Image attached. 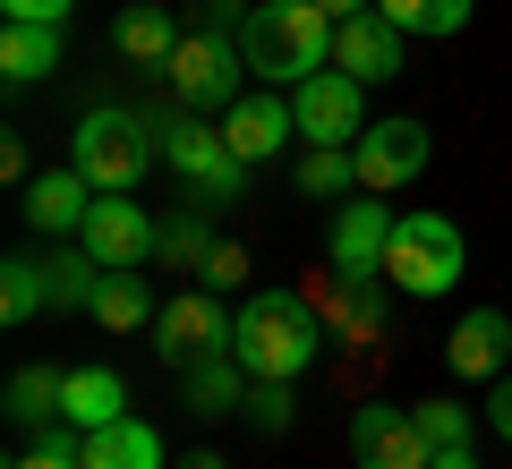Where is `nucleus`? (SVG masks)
<instances>
[{
    "mask_svg": "<svg viewBox=\"0 0 512 469\" xmlns=\"http://www.w3.org/2000/svg\"><path fill=\"white\" fill-rule=\"evenodd\" d=\"M180 469H231L222 452H180Z\"/></svg>",
    "mask_w": 512,
    "mask_h": 469,
    "instance_id": "nucleus-40",
    "label": "nucleus"
},
{
    "mask_svg": "<svg viewBox=\"0 0 512 469\" xmlns=\"http://www.w3.org/2000/svg\"><path fill=\"white\" fill-rule=\"evenodd\" d=\"M427 469H478V452H470V444H461V452H436Z\"/></svg>",
    "mask_w": 512,
    "mask_h": 469,
    "instance_id": "nucleus-39",
    "label": "nucleus"
},
{
    "mask_svg": "<svg viewBox=\"0 0 512 469\" xmlns=\"http://www.w3.org/2000/svg\"><path fill=\"white\" fill-rule=\"evenodd\" d=\"M333 69H350L359 86H384V77H402V26L359 9V18L333 26Z\"/></svg>",
    "mask_w": 512,
    "mask_h": 469,
    "instance_id": "nucleus-12",
    "label": "nucleus"
},
{
    "mask_svg": "<svg viewBox=\"0 0 512 469\" xmlns=\"http://www.w3.org/2000/svg\"><path fill=\"white\" fill-rule=\"evenodd\" d=\"M316 350H325V325H316V307L299 290H256L231 325V359L256 384H299L316 367Z\"/></svg>",
    "mask_w": 512,
    "mask_h": 469,
    "instance_id": "nucleus-1",
    "label": "nucleus"
},
{
    "mask_svg": "<svg viewBox=\"0 0 512 469\" xmlns=\"http://www.w3.org/2000/svg\"><path fill=\"white\" fill-rule=\"evenodd\" d=\"M222 137H231V154L256 171V163H274L282 145L299 137V111H291V103H274V94H239L231 120H222Z\"/></svg>",
    "mask_w": 512,
    "mask_h": 469,
    "instance_id": "nucleus-15",
    "label": "nucleus"
},
{
    "mask_svg": "<svg viewBox=\"0 0 512 469\" xmlns=\"http://www.w3.org/2000/svg\"><path fill=\"white\" fill-rule=\"evenodd\" d=\"M94 197H103V188H94L77 163H60V171H35V180H26V205H18V214H26V231H43V239H60V231L77 239V222H86Z\"/></svg>",
    "mask_w": 512,
    "mask_h": 469,
    "instance_id": "nucleus-13",
    "label": "nucleus"
},
{
    "mask_svg": "<svg viewBox=\"0 0 512 469\" xmlns=\"http://www.w3.org/2000/svg\"><path fill=\"white\" fill-rule=\"evenodd\" d=\"M427 128L419 120H367L359 128V145H350V163H359V188L367 197H384V188H410L427 171Z\"/></svg>",
    "mask_w": 512,
    "mask_h": 469,
    "instance_id": "nucleus-9",
    "label": "nucleus"
},
{
    "mask_svg": "<svg viewBox=\"0 0 512 469\" xmlns=\"http://www.w3.org/2000/svg\"><path fill=\"white\" fill-rule=\"evenodd\" d=\"M111 43H120V60H137V69H163V60L180 52V18L154 9V0H137V9L111 26Z\"/></svg>",
    "mask_w": 512,
    "mask_h": 469,
    "instance_id": "nucleus-21",
    "label": "nucleus"
},
{
    "mask_svg": "<svg viewBox=\"0 0 512 469\" xmlns=\"http://www.w3.org/2000/svg\"><path fill=\"white\" fill-rule=\"evenodd\" d=\"M94 282H103V265H94L86 248L52 256V307H94Z\"/></svg>",
    "mask_w": 512,
    "mask_h": 469,
    "instance_id": "nucleus-28",
    "label": "nucleus"
},
{
    "mask_svg": "<svg viewBox=\"0 0 512 469\" xmlns=\"http://www.w3.org/2000/svg\"><path fill=\"white\" fill-rule=\"evenodd\" d=\"M410 418H419V435H427L436 452H461V444H470V410H461V401H419Z\"/></svg>",
    "mask_w": 512,
    "mask_h": 469,
    "instance_id": "nucleus-29",
    "label": "nucleus"
},
{
    "mask_svg": "<svg viewBox=\"0 0 512 469\" xmlns=\"http://www.w3.org/2000/svg\"><path fill=\"white\" fill-rule=\"evenodd\" d=\"M470 26V0H427V26L419 35H461Z\"/></svg>",
    "mask_w": 512,
    "mask_h": 469,
    "instance_id": "nucleus-33",
    "label": "nucleus"
},
{
    "mask_svg": "<svg viewBox=\"0 0 512 469\" xmlns=\"http://www.w3.org/2000/svg\"><path fill=\"white\" fill-rule=\"evenodd\" d=\"M9 469H86V435H77L69 418H60V427H43L35 444H26L18 461H9Z\"/></svg>",
    "mask_w": 512,
    "mask_h": 469,
    "instance_id": "nucleus-27",
    "label": "nucleus"
},
{
    "mask_svg": "<svg viewBox=\"0 0 512 469\" xmlns=\"http://www.w3.org/2000/svg\"><path fill=\"white\" fill-rule=\"evenodd\" d=\"M214 205H188V214H171L163 231H154V265H171V273H205V256H214Z\"/></svg>",
    "mask_w": 512,
    "mask_h": 469,
    "instance_id": "nucleus-23",
    "label": "nucleus"
},
{
    "mask_svg": "<svg viewBox=\"0 0 512 469\" xmlns=\"http://www.w3.org/2000/svg\"><path fill=\"white\" fill-rule=\"evenodd\" d=\"M103 333H137V325H154L163 307H154V290H146V273H103L94 282V307H86Z\"/></svg>",
    "mask_w": 512,
    "mask_h": 469,
    "instance_id": "nucleus-22",
    "label": "nucleus"
},
{
    "mask_svg": "<svg viewBox=\"0 0 512 469\" xmlns=\"http://www.w3.org/2000/svg\"><path fill=\"white\" fill-rule=\"evenodd\" d=\"M154 231H163V222H154L137 197H94L86 222H77V248H86L103 273H137L154 256Z\"/></svg>",
    "mask_w": 512,
    "mask_h": 469,
    "instance_id": "nucleus-7",
    "label": "nucleus"
},
{
    "mask_svg": "<svg viewBox=\"0 0 512 469\" xmlns=\"http://www.w3.org/2000/svg\"><path fill=\"white\" fill-rule=\"evenodd\" d=\"M154 154H163V145H154V128L137 120V111H86L77 137H69V163L86 171L103 197H128V188L154 171Z\"/></svg>",
    "mask_w": 512,
    "mask_h": 469,
    "instance_id": "nucleus-3",
    "label": "nucleus"
},
{
    "mask_svg": "<svg viewBox=\"0 0 512 469\" xmlns=\"http://www.w3.org/2000/svg\"><path fill=\"white\" fill-rule=\"evenodd\" d=\"M52 307V265L43 256H9L0 265V325H35Z\"/></svg>",
    "mask_w": 512,
    "mask_h": 469,
    "instance_id": "nucleus-24",
    "label": "nucleus"
},
{
    "mask_svg": "<svg viewBox=\"0 0 512 469\" xmlns=\"http://www.w3.org/2000/svg\"><path fill=\"white\" fill-rule=\"evenodd\" d=\"M231 307L214 299V290H180V299L163 307V316H154V350H163L171 367H197V359H222V350H231Z\"/></svg>",
    "mask_w": 512,
    "mask_h": 469,
    "instance_id": "nucleus-8",
    "label": "nucleus"
},
{
    "mask_svg": "<svg viewBox=\"0 0 512 469\" xmlns=\"http://www.w3.org/2000/svg\"><path fill=\"white\" fill-rule=\"evenodd\" d=\"M205 290H239L248 282V248H231V239H214V256H205V273H197Z\"/></svg>",
    "mask_w": 512,
    "mask_h": 469,
    "instance_id": "nucleus-31",
    "label": "nucleus"
},
{
    "mask_svg": "<svg viewBox=\"0 0 512 469\" xmlns=\"http://www.w3.org/2000/svg\"><path fill=\"white\" fill-rule=\"evenodd\" d=\"M60 384L69 376H52V367H18V376H9V418H18L26 435L60 427Z\"/></svg>",
    "mask_w": 512,
    "mask_h": 469,
    "instance_id": "nucleus-25",
    "label": "nucleus"
},
{
    "mask_svg": "<svg viewBox=\"0 0 512 469\" xmlns=\"http://www.w3.org/2000/svg\"><path fill=\"white\" fill-rule=\"evenodd\" d=\"M86 469H163V435L146 418H111L86 435Z\"/></svg>",
    "mask_w": 512,
    "mask_h": 469,
    "instance_id": "nucleus-20",
    "label": "nucleus"
},
{
    "mask_svg": "<svg viewBox=\"0 0 512 469\" xmlns=\"http://www.w3.org/2000/svg\"><path fill=\"white\" fill-rule=\"evenodd\" d=\"M239 418H256L265 435H282V427L299 418V401H291V384H256V393H248V410H239Z\"/></svg>",
    "mask_w": 512,
    "mask_h": 469,
    "instance_id": "nucleus-30",
    "label": "nucleus"
},
{
    "mask_svg": "<svg viewBox=\"0 0 512 469\" xmlns=\"http://www.w3.org/2000/svg\"><path fill=\"white\" fill-rule=\"evenodd\" d=\"M316 9H325V18L342 26V18H359V9H376V0H316Z\"/></svg>",
    "mask_w": 512,
    "mask_h": 469,
    "instance_id": "nucleus-38",
    "label": "nucleus"
},
{
    "mask_svg": "<svg viewBox=\"0 0 512 469\" xmlns=\"http://www.w3.org/2000/svg\"><path fill=\"white\" fill-rule=\"evenodd\" d=\"M171 94H180L188 111H214V103H239V77H248V52H239L231 35H214V26H197V35H180V52L163 60Z\"/></svg>",
    "mask_w": 512,
    "mask_h": 469,
    "instance_id": "nucleus-6",
    "label": "nucleus"
},
{
    "mask_svg": "<svg viewBox=\"0 0 512 469\" xmlns=\"http://www.w3.org/2000/svg\"><path fill=\"white\" fill-rule=\"evenodd\" d=\"M291 180H299V197H350L359 188V163H350V145H308Z\"/></svg>",
    "mask_w": 512,
    "mask_h": 469,
    "instance_id": "nucleus-26",
    "label": "nucleus"
},
{
    "mask_svg": "<svg viewBox=\"0 0 512 469\" xmlns=\"http://www.w3.org/2000/svg\"><path fill=\"white\" fill-rule=\"evenodd\" d=\"M461 265H470V248H461V222L453 214H402V222H393V248H384L393 290H410V299H444V290L461 282Z\"/></svg>",
    "mask_w": 512,
    "mask_h": 469,
    "instance_id": "nucleus-4",
    "label": "nucleus"
},
{
    "mask_svg": "<svg viewBox=\"0 0 512 469\" xmlns=\"http://www.w3.org/2000/svg\"><path fill=\"white\" fill-rule=\"evenodd\" d=\"M239 52H248L256 86H308L316 69H333V18L316 0H256L239 26Z\"/></svg>",
    "mask_w": 512,
    "mask_h": 469,
    "instance_id": "nucleus-2",
    "label": "nucleus"
},
{
    "mask_svg": "<svg viewBox=\"0 0 512 469\" xmlns=\"http://www.w3.org/2000/svg\"><path fill=\"white\" fill-rule=\"evenodd\" d=\"M359 77L350 69H316L308 86H291V111H299V137H316V145H359V128H367V103H359Z\"/></svg>",
    "mask_w": 512,
    "mask_h": 469,
    "instance_id": "nucleus-10",
    "label": "nucleus"
},
{
    "mask_svg": "<svg viewBox=\"0 0 512 469\" xmlns=\"http://www.w3.org/2000/svg\"><path fill=\"white\" fill-rule=\"evenodd\" d=\"M487 427L512 444V376H495V393H487Z\"/></svg>",
    "mask_w": 512,
    "mask_h": 469,
    "instance_id": "nucleus-34",
    "label": "nucleus"
},
{
    "mask_svg": "<svg viewBox=\"0 0 512 469\" xmlns=\"http://www.w3.org/2000/svg\"><path fill=\"white\" fill-rule=\"evenodd\" d=\"M60 60H69L60 26H26V18L0 26V77H9V86H35V77H52Z\"/></svg>",
    "mask_w": 512,
    "mask_h": 469,
    "instance_id": "nucleus-19",
    "label": "nucleus"
},
{
    "mask_svg": "<svg viewBox=\"0 0 512 469\" xmlns=\"http://www.w3.org/2000/svg\"><path fill=\"white\" fill-rule=\"evenodd\" d=\"M376 18H393L402 35H419V26H427V0H376Z\"/></svg>",
    "mask_w": 512,
    "mask_h": 469,
    "instance_id": "nucleus-35",
    "label": "nucleus"
},
{
    "mask_svg": "<svg viewBox=\"0 0 512 469\" xmlns=\"http://www.w3.org/2000/svg\"><path fill=\"white\" fill-rule=\"evenodd\" d=\"M180 376H188V410H197V418H239V410H248V393H256V376L231 359V350H222V359L180 367Z\"/></svg>",
    "mask_w": 512,
    "mask_h": 469,
    "instance_id": "nucleus-18",
    "label": "nucleus"
},
{
    "mask_svg": "<svg viewBox=\"0 0 512 469\" xmlns=\"http://www.w3.org/2000/svg\"><path fill=\"white\" fill-rule=\"evenodd\" d=\"M384 248H393L384 205H342L333 214V273H384Z\"/></svg>",
    "mask_w": 512,
    "mask_h": 469,
    "instance_id": "nucleus-16",
    "label": "nucleus"
},
{
    "mask_svg": "<svg viewBox=\"0 0 512 469\" xmlns=\"http://www.w3.org/2000/svg\"><path fill=\"white\" fill-rule=\"evenodd\" d=\"M77 0H0V18H26V26H60Z\"/></svg>",
    "mask_w": 512,
    "mask_h": 469,
    "instance_id": "nucleus-32",
    "label": "nucleus"
},
{
    "mask_svg": "<svg viewBox=\"0 0 512 469\" xmlns=\"http://www.w3.org/2000/svg\"><path fill=\"white\" fill-rule=\"evenodd\" d=\"M60 418H69L77 435H94V427H111V418H128L120 367H69V384H60Z\"/></svg>",
    "mask_w": 512,
    "mask_h": 469,
    "instance_id": "nucleus-17",
    "label": "nucleus"
},
{
    "mask_svg": "<svg viewBox=\"0 0 512 469\" xmlns=\"http://www.w3.org/2000/svg\"><path fill=\"white\" fill-rule=\"evenodd\" d=\"M444 359H453L461 384H495L504 359H512V316L504 307H470V316L453 325V342H444Z\"/></svg>",
    "mask_w": 512,
    "mask_h": 469,
    "instance_id": "nucleus-14",
    "label": "nucleus"
},
{
    "mask_svg": "<svg viewBox=\"0 0 512 469\" xmlns=\"http://www.w3.org/2000/svg\"><path fill=\"white\" fill-rule=\"evenodd\" d=\"M436 461V444L419 435V418L393 410V401H367L359 418H350V469H427Z\"/></svg>",
    "mask_w": 512,
    "mask_h": 469,
    "instance_id": "nucleus-11",
    "label": "nucleus"
},
{
    "mask_svg": "<svg viewBox=\"0 0 512 469\" xmlns=\"http://www.w3.org/2000/svg\"><path fill=\"white\" fill-rule=\"evenodd\" d=\"M163 163L197 188V205H239V188H248V163H239L231 137L205 128V120H171L163 128Z\"/></svg>",
    "mask_w": 512,
    "mask_h": 469,
    "instance_id": "nucleus-5",
    "label": "nucleus"
},
{
    "mask_svg": "<svg viewBox=\"0 0 512 469\" xmlns=\"http://www.w3.org/2000/svg\"><path fill=\"white\" fill-rule=\"evenodd\" d=\"M205 26H214V35H231V26H248V9H239V0H205Z\"/></svg>",
    "mask_w": 512,
    "mask_h": 469,
    "instance_id": "nucleus-36",
    "label": "nucleus"
},
{
    "mask_svg": "<svg viewBox=\"0 0 512 469\" xmlns=\"http://www.w3.org/2000/svg\"><path fill=\"white\" fill-rule=\"evenodd\" d=\"M0 180L26 188V145H18V137H0Z\"/></svg>",
    "mask_w": 512,
    "mask_h": 469,
    "instance_id": "nucleus-37",
    "label": "nucleus"
}]
</instances>
